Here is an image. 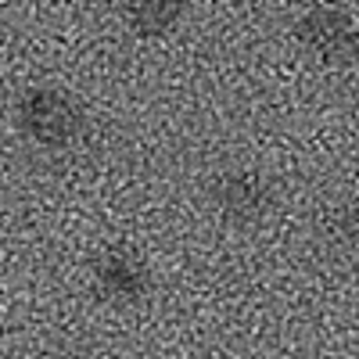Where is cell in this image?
<instances>
[{"instance_id":"1","label":"cell","mask_w":359,"mask_h":359,"mask_svg":"<svg viewBox=\"0 0 359 359\" xmlns=\"http://www.w3.org/2000/svg\"><path fill=\"white\" fill-rule=\"evenodd\" d=\"M15 126L47 151L72 147L86 130V108L65 86H25L15 101Z\"/></svg>"},{"instance_id":"2","label":"cell","mask_w":359,"mask_h":359,"mask_svg":"<svg viewBox=\"0 0 359 359\" xmlns=\"http://www.w3.org/2000/svg\"><path fill=\"white\" fill-rule=\"evenodd\" d=\"M90 284H94V294L104 306L133 309L151 298L155 277L151 262L133 245H104L90 262Z\"/></svg>"},{"instance_id":"3","label":"cell","mask_w":359,"mask_h":359,"mask_svg":"<svg viewBox=\"0 0 359 359\" xmlns=\"http://www.w3.org/2000/svg\"><path fill=\"white\" fill-rule=\"evenodd\" d=\"M273 180L252 165H233L212 176L208 184V205L230 226H259L273 212Z\"/></svg>"},{"instance_id":"4","label":"cell","mask_w":359,"mask_h":359,"mask_svg":"<svg viewBox=\"0 0 359 359\" xmlns=\"http://www.w3.org/2000/svg\"><path fill=\"white\" fill-rule=\"evenodd\" d=\"M294 40L323 62H338V57H348L359 47V29L345 8L316 4L294 22Z\"/></svg>"},{"instance_id":"5","label":"cell","mask_w":359,"mask_h":359,"mask_svg":"<svg viewBox=\"0 0 359 359\" xmlns=\"http://www.w3.org/2000/svg\"><path fill=\"white\" fill-rule=\"evenodd\" d=\"M123 18L140 40H165L187 18V0H126Z\"/></svg>"},{"instance_id":"6","label":"cell","mask_w":359,"mask_h":359,"mask_svg":"<svg viewBox=\"0 0 359 359\" xmlns=\"http://www.w3.org/2000/svg\"><path fill=\"white\" fill-rule=\"evenodd\" d=\"M320 241L334 255H359V201H341L320 219Z\"/></svg>"},{"instance_id":"7","label":"cell","mask_w":359,"mask_h":359,"mask_svg":"<svg viewBox=\"0 0 359 359\" xmlns=\"http://www.w3.org/2000/svg\"><path fill=\"white\" fill-rule=\"evenodd\" d=\"M4 338H8V320H4V309H0V345H4Z\"/></svg>"}]
</instances>
